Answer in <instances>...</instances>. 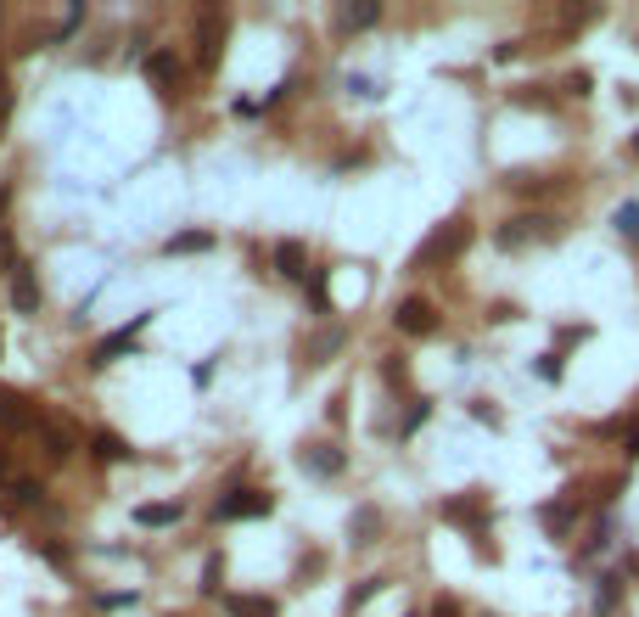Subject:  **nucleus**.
<instances>
[{
    "label": "nucleus",
    "mask_w": 639,
    "mask_h": 617,
    "mask_svg": "<svg viewBox=\"0 0 639 617\" xmlns=\"http://www.w3.org/2000/svg\"><path fill=\"white\" fill-rule=\"evenodd\" d=\"M471 247V219H443L432 236H426L421 247H415V270H432V264H449V259H460Z\"/></svg>",
    "instance_id": "f257e3e1"
},
{
    "label": "nucleus",
    "mask_w": 639,
    "mask_h": 617,
    "mask_svg": "<svg viewBox=\"0 0 639 617\" xmlns=\"http://www.w3.org/2000/svg\"><path fill=\"white\" fill-rule=\"evenodd\" d=\"M270 511H275V494H264V488H236V494H225L213 505L219 522H253V517H270Z\"/></svg>",
    "instance_id": "f03ea898"
},
{
    "label": "nucleus",
    "mask_w": 639,
    "mask_h": 617,
    "mask_svg": "<svg viewBox=\"0 0 639 617\" xmlns=\"http://www.w3.org/2000/svg\"><path fill=\"white\" fill-rule=\"evenodd\" d=\"M393 326L404 331V337H432V331H438V309L426 298H404L393 309Z\"/></svg>",
    "instance_id": "7ed1b4c3"
},
{
    "label": "nucleus",
    "mask_w": 639,
    "mask_h": 617,
    "mask_svg": "<svg viewBox=\"0 0 639 617\" xmlns=\"http://www.w3.org/2000/svg\"><path fill=\"white\" fill-rule=\"evenodd\" d=\"M219 51H225V12L202 6V17H197V62H202V68H213Z\"/></svg>",
    "instance_id": "20e7f679"
},
{
    "label": "nucleus",
    "mask_w": 639,
    "mask_h": 617,
    "mask_svg": "<svg viewBox=\"0 0 639 617\" xmlns=\"http://www.w3.org/2000/svg\"><path fill=\"white\" fill-rule=\"evenodd\" d=\"M555 225L539 214H527V219H511V225H499V247H527V242H550Z\"/></svg>",
    "instance_id": "39448f33"
},
{
    "label": "nucleus",
    "mask_w": 639,
    "mask_h": 617,
    "mask_svg": "<svg viewBox=\"0 0 639 617\" xmlns=\"http://www.w3.org/2000/svg\"><path fill=\"white\" fill-rule=\"evenodd\" d=\"M40 421L45 416L23 399V393H0V427H6V432H34Z\"/></svg>",
    "instance_id": "423d86ee"
},
{
    "label": "nucleus",
    "mask_w": 639,
    "mask_h": 617,
    "mask_svg": "<svg viewBox=\"0 0 639 617\" xmlns=\"http://www.w3.org/2000/svg\"><path fill=\"white\" fill-rule=\"evenodd\" d=\"M146 320H152V315H135L124 331H113V337H101V343H96V354H90V365H113L118 354H129V343H135V337L146 331Z\"/></svg>",
    "instance_id": "0eeeda50"
},
{
    "label": "nucleus",
    "mask_w": 639,
    "mask_h": 617,
    "mask_svg": "<svg viewBox=\"0 0 639 617\" xmlns=\"http://www.w3.org/2000/svg\"><path fill=\"white\" fill-rule=\"evenodd\" d=\"M298 460H303V472H314V477H337L342 472V449L337 444H303Z\"/></svg>",
    "instance_id": "6e6552de"
},
{
    "label": "nucleus",
    "mask_w": 639,
    "mask_h": 617,
    "mask_svg": "<svg viewBox=\"0 0 639 617\" xmlns=\"http://www.w3.org/2000/svg\"><path fill=\"white\" fill-rule=\"evenodd\" d=\"M275 270H281L286 281H309V253H303V242H275Z\"/></svg>",
    "instance_id": "1a4fd4ad"
},
{
    "label": "nucleus",
    "mask_w": 639,
    "mask_h": 617,
    "mask_svg": "<svg viewBox=\"0 0 639 617\" xmlns=\"http://www.w3.org/2000/svg\"><path fill=\"white\" fill-rule=\"evenodd\" d=\"M12 309H23V315L40 309V281H34L29 264H17V275H12Z\"/></svg>",
    "instance_id": "9d476101"
},
{
    "label": "nucleus",
    "mask_w": 639,
    "mask_h": 617,
    "mask_svg": "<svg viewBox=\"0 0 639 617\" xmlns=\"http://www.w3.org/2000/svg\"><path fill=\"white\" fill-rule=\"evenodd\" d=\"M443 517H449V522H483L488 517V494H483V488H471L466 500H449V505H443Z\"/></svg>",
    "instance_id": "9b49d317"
},
{
    "label": "nucleus",
    "mask_w": 639,
    "mask_h": 617,
    "mask_svg": "<svg viewBox=\"0 0 639 617\" xmlns=\"http://www.w3.org/2000/svg\"><path fill=\"white\" fill-rule=\"evenodd\" d=\"M146 79H152L157 90L180 85V57H174V51H152V57H146Z\"/></svg>",
    "instance_id": "f8f14e48"
},
{
    "label": "nucleus",
    "mask_w": 639,
    "mask_h": 617,
    "mask_svg": "<svg viewBox=\"0 0 639 617\" xmlns=\"http://www.w3.org/2000/svg\"><path fill=\"white\" fill-rule=\"evenodd\" d=\"M40 432H45V449H51V460H68L73 449H79V432L62 427V421H40Z\"/></svg>",
    "instance_id": "ddd939ff"
},
{
    "label": "nucleus",
    "mask_w": 639,
    "mask_h": 617,
    "mask_svg": "<svg viewBox=\"0 0 639 617\" xmlns=\"http://www.w3.org/2000/svg\"><path fill=\"white\" fill-rule=\"evenodd\" d=\"M208 247H213V230H180V236L163 242V253H169V259H185V253H208Z\"/></svg>",
    "instance_id": "4468645a"
},
{
    "label": "nucleus",
    "mask_w": 639,
    "mask_h": 617,
    "mask_svg": "<svg viewBox=\"0 0 639 617\" xmlns=\"http://www.w3.org/2000/svg\"><path fill=\"white\" fill-rule=\"evenodd\" d=\"M225 612L230 617H281L270 595H225Z\"/></svg>",
    "instance_id": "2eb2a0df"
},
{
    "label": "nucleus",
    "mask_w": 639,
    "mask_h": 617,
    "mask_svg": "<svg viewBox=\"0 0 639 617\" xmlns=\"http://www.w3.org/2000/svg\"><path fill=\"white\" fill-rule=\"evenodd\" d=\"M90 449H96V455L107 460V466H118V460H129V455H135V449H129L124 438H118V432H113V427H101V432H90Z\"/></svg>",
    "instance_id": "dca6fc26"
},
{
    "label": "nucleus",
    "mask_w": 639,
    "mask_h": 617,
    "mask_svg": "<svg viewBox=\"0 0 639 617\" xmlns=\"http://www.w3.org/2000/svg\"><path fill=\"white\" fill-rule=\"evenodd\" d=\"M180 517H185V511H180V505H169V500L141 505V511H135V522H141V528H174Z\"/></svg>",
    "instance_id": "f3484780"
},
{
    "label": "nucleus",
    "mask_w": 639,
    "mask_h": 617,
    "mask_svg": "<svg viewBox=\"0 0 639 617\" xmlns=\"http://www.w3.org/2000/svg\"><path fill=\"white\" fill-rule=\"evenodd\" d=\"M376 17H382V6H376V0H359V6H342L337 23H342V29H370Z\"/></svg>",
    "instance_id": "a211bd4d"
},
{
    "label": "nucleus",
    "mask_w": 639,
    "mask_h": 617,
    "mask_svg": "<svg viewBox=\"0 0 639 617\" xmlns=\"http://www.w3.org/2000/svg\"><path fill=\"white\" fill-rule=\"evenodd\" d=\"M382 528V517H376V505H359L354 522H348V533H354V545H370V533Z\"/></svg>",
    "instance_id": "6ab92c4d"
},
{
    "label": "nucleus",
    "mask_w": 639,
    "mask_h": 617,
    "mask_svg": "<svg viewBox=\"0 0 639 617\" xmlns=\"http://www.w3.org/2000/svg\"><path fill=\"white\" fill-rule=\"evenodd\" d=\"M617 601H623V578L606 573V578L595 584V606H600V612H617Z\"/></svg>",
    "instance_id": "aec40b11"
},
{
    "label": "nucleus",
    "mask_w": 639,
    "mask_h": 617,
    "mask_svg": "<svg viewBox=\"0 0 639 617\" xmlns=\"http://www.w3.org/2000/svg\"><path fill=\"white\" fill-rule=\"evenodd\" d=\"M337 348H342V331H337V326L320 331V337L309 343V365H326V354H337Z\"/></svg>",
    "instance_id": "412c9836"
},
{
    "label": "nucleus",
    "mask_w": 639,
    "mask_h": 617,
    "mask_svg": "<svg viewBox=\"0 0 639 617\" xmlns=\"http://www.w3.org/2000/svg\"><path fill=\"white\" fill-rule=\"evenodd\" d=\"M219 584H225V556H208L202 561V595H219Z\"/></svg>",
    "instance_id": "4be33fe9"
},
{
    "label": "nucleus",
    "mask_w": 639,
    "mask_h": 617,
    "mask_svg": "<svg viewBox=\"0 0 639 617\" xmlns=\"http://www.w3.org/2000/svg\"><path fill=\"white\" fill-rule=\"evenodd\" d=\"M539 517H544V528H550V533H567V528H572V500H561V505H544Z\"/></svg>",
    "instance_id": "5701e85b"
},
{
    "label": "nucleus",
    "mask_w": 639,
    "mask_h": 617,
    "mask_svg": "<svg viewBox=\"0 0 639 617\" xmlns=\"http://www.w3.org/2000/svg\"><path fill=\"white\" fill-rule=\"evenodd\" d=\"M382 584H387V578H359V584L348 589V612H359V606H365L370 595H382Z\"/></svg>",
    "instance_id": "b1692460"
},
{
    "label": "nucleus",
    "mask_w": 639,
    "mask_h": 617,
    "mask_svg": "<svg viewBox=\"0 0 639 617\" xmlns=\"http://www.w3.org/2000/svg\"><path fill=\"white\" fill-rule=\"evenodd\" d=\"M617 225H623L628 242H639V202H623V208H617Z\"/></svg>",
    "instance_id": "393cba45"
},
{
    "label": "nucleus",
    "mask_w": 639,
    "mask_h": 617,
    "mask_svg": "<svg viewBox=\"0 0 639 617\" xmlns=\"http://www.w3.org/2000/svg\"><path fill=\"white\" fill-rule=\"evenodd\" d=\"M12 494H17L23 505H40V494H45V488L34 483V477H17V483H12Z\"/></svg>",
    "instance_id": "a878e982"
},
{
    "label": "nucleus",
    "mask_w": 639,
    "mask_h": 617,
    "mask_svg": "<svg viewBox=\"0 0 639 617\" xmlns=\"http://www.w3.org/2000/svg\"><path fill=\"white\" fill-rule=\"evenodd\" d=\"M309 298L320 303V309H331V292H326V270H309Z\"/></svg>",
    "instance_id": "bb28decb"
},
{
    "label": "nucleus",
    "mask_w": 639,
    "mask_h": 617,
    "mask_svg": "<svg viewBox=\"0 0 639 617\" xmlns=\"http://www.w3.org/2000/svg\"><path fill=\"white\" fill-rule=\"evenodd\" d=\"M432 617H466V612H460L455 595H438V601H432Z\"/></svg>",
    "instance_id": "cd10ccee"
},
{
    "label": "nucleus",
    "mask_w": 639,
    "mask_h": 617,
    "mask_svg": "<svg viewBox=\"0 0 639 617\" xmlns=\"http://www.w3.org/2000/svg\"><path fill=\"white\" fill-rule=\"evenodd\" d=\"M0 270L17 275V247H12V236H0Z\"/></svg>",
    "instance_id": "c85d7f7f"
},
{
    "label": "nucleus",
    "mask_w": 639,
    "mask_h": 617,
    "mask_svg": "<svg viewBox=\"0 0 639 617\" xmlns=\"http://www.w3.org/2000/svg\"><path fill=\"white\" fill-rule=\"evenodd\" d=\"M539 376H544V382H561V354H544L539 359Z\"/></svg>",
    "instance_id": "c756f323"
},
{
    "label": "nucleus",
    "mask_w": 639,
    "mask_h": 617,
    "mask_svg": "<svg viewBox=\"0 0 639 617\" xmlns=\"http://www.w3.org/2000/svg\"><path fill=\"white\" fill-rule=\"evenodd\" d=\"M382 376L393 382V388H404V376H410V371H404V359H387V365H382Z\"/></svg>",
    "instance_id": "7c9ffc66"
},
{
    "label": "nucleus",
    "mask_w": 639,
    "mask_h": 617,
    "mask_svg": "<svg viewBox=\"0 0 639 617\" xmlns=\"http://www.w3.org/2000/svg\"><path fill=\"white\" fill-rule=\"evenodd\" d=\"M426 416H432V404H426V399H421V404H415V410H410V421H404V432H415V427H421V421H426Z\"/></svg>",
    "instance_id": "2f4dec72"
},
{
    "label": "nucleus",
    "mask_w": 639,
    "mask_h": 617,
    "mask_svg": "<svg viewBox=\"0 0 639 617\" xmlns=\"http://www.w3.org/2000/svg\"><path fill=\"white\" fill-rule=\"evenodd\" d=\"M516 315H522L516 303H494V315H488V320H499V326H505V320H516Z\"/></svg>",
    "instance_id": "473e14b6"
},
{
    "label": "nucleus",
    "mask_w": 639,
    "mask_h": 617,
    "mask_svg": "<svg viewBox=\"0 0 639 617\" xmlns=\"http://www.w3.org/2000/svg\"><path fill=\"white\" fill-rule=\"evenodd\" d=\"M623 455H628V460H639V432H628V444H623Z\"/></svg>",
    "instance_id": "72a5a7b5"
},
{
    "label": "nucleus",
    "mask_w": 639,
    "mask_h": 617,
    "mask_svg": "<svg viewBox=\"0 0 639 617\" xmlns=\"http://www.w3.org/2000/svg\"><path fill=\"white\" fill-rule=\"evenodd\" d=\"M6 202H12V191H6V186H0V214H6Z\"/></svg>",
    "instance_id": "f704fd0d"
},
{
    "label": "nucleus",
    "mask_w": 639,
    "mask_h": 617,
    "mask_svg": "<svg viewBox=\"0 0 639 617\" xmlns=\"http://www.w3.org/2000/svg\"><path fill=\"white\" fill-rule=\"evenodd\" d=\"M634 152H639V135H634Z\"/></svg>",
    "instance_id": "c9c22d12"
}]
</instances>
